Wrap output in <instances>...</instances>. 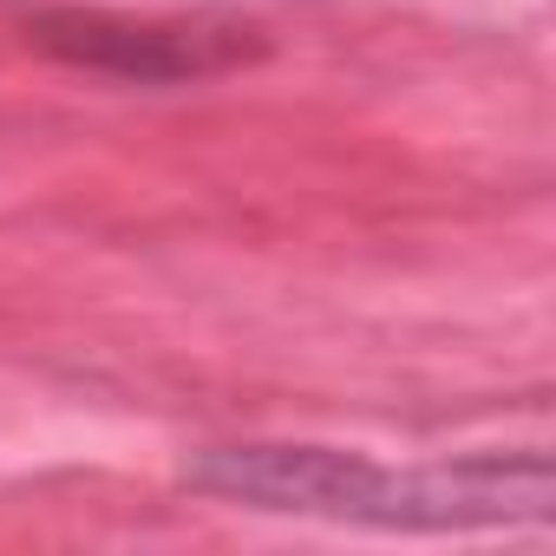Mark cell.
Returning a JSON list of instances; mask_svg holds the SVG:
<instances>
[{"mask_svg": "<svg viewBox=\"0 0 556 556\" xmlns=\"http://www.w3.org/2000/svg\"><path fill=\"white\" fill-rule=\"evenodd\" d=\"M190 484L249 510L374 530H497L543 523L556 504L549 452H471L393 471L341 445H216L190 465Z\"/></svg>", "mask_w": 556, "mask_h": 556, "instance_id": "6da1fadb", "label": "cell"}, {"mask_svg": "<svg viewBox=\"0 0 556 556\" xmlns=\"http://www.w3.org/2000/svg\"><path fill=\"white\" fill-rule=\"evenodd\" d=\"M34 34L60 60L118 73L138 86L197 79V73H216V66H236L242 53H255V40H242L236 27H138V21H105V14H53Z\"/></svg>", "mask_w": 556, "mask_h": 556, "instance_id": "7a4b0ae2", "label": "cell"}]
</instances>
